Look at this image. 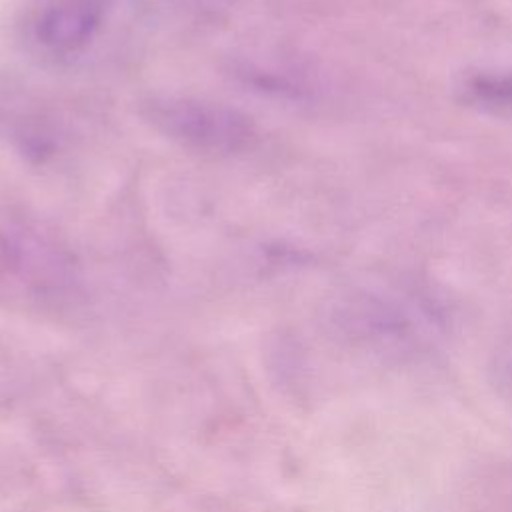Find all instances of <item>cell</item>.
I'll list each match as a JSON object with an SVG mask.
<instances>
[{"instance_id": "6da1fadb", "label": "cell", "mask_w": 512, "mask_h": 512, "mask_svg": "<svg viewBox=\"0 0 512 512\" xmlns=\"http://www.w3.org/2000/svg\"><path fill=\"white\" fill-rule=\"evenodd\" d=\"M144 116L160 134L200 152H238L254 138L250 118L224 104L164 96L152 98Z\"/></svg>"}, {"instance_id": "7a4b0ae2", "label": "cell", "mask_w": 512, "mask_h": 512, "mask_svg": "<svg viewBox=\"0 0 512 512\" xmlns=\"http://www.w3.org/2000/svg\"><path fill=\"white\" fill-rule=\"evenodd\" d=\"M104 10L106 0H46L32 20V36L50 54H74L94 38Z\"/></svg>"}, {"instance_id": "3957f363", "label": "cell", "mask_w": 512, "mask_h": 512, "mask_svg": "<svg viewBox=\"0 0 512 512\" xmlns=\"http://www.w3.org/2000/svg\"><path fill=\"white\" fill-rule=\"evenodd\" d=\"M492 384L496 386V392L512 402V340H508L496 354L492 362Z\"/></svg>"}]
</instances>
